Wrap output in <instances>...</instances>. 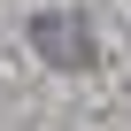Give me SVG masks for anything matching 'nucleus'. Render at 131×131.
<instances>
[{
  "label": "nucleus",
  "instance_id": "1",
  "mask_svg": "<svg viewBox=\"0 0 131 131\" xmlns=\"http://www.w3.org/2000/svg\"><path fill=\"white\" fill-rule=\"evenodd\" d=\"M31 54L54 62V70H93V31H85V16H70V8L31 16Z\"/></svg>",
  "mask_w": 131,
  "mask_h": 131
}]
</instances>
